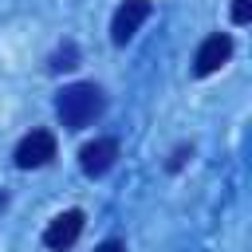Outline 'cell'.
I'll use <instances>...</instances> for the list:
<instances>
[{
  "label": "cell",
  "mask_w": 252,
  "mask_h": 252,
  "mask_svg": "<svg viewBox=\"0 0 252 252\" xmlns=\"http://www.w3.org/2000/svg\"><path fill=\"white\" fill-rule=\"evenodd\" d=\"M102 106H106V98H102V91H98L94 83H71V87H63L59 98H55V114H59V122H63L67 130L91 126V122L102 114Z\"/></svg>",
  "instance_id": "6da1fadb"
},
{
  "label": "cell",
  "mask_w": 252,
  "mask_h": 252,
  "mask_svg": "<svg viewBox=\"0 0 252 252\" xmlns=\"http://www.w3.org/2000/svg\"><path fill=\"white\" fill-rule=\"evenodd\" d=\"M55 158V134L51 130H32L28 138H20L16 146V165L20 169H39Z\"/></svg>",
  "instance_id": "7a4b0ae2"
},
{
  "label": "cell",
  "mask_w": 252,
  "mask_h": 252,
  "mask_svg": "<svg viewBox=\"0 0 252 252\" xmlns=\"http://www.w3.org/2000/svg\"><path fill=\"white\" fill-rule=\"evenodd\" d=\"M228 55H232V35H224V32H217V35H209L201 47H197V59H193V71L205 79V75H213V71H220L224 63H228Z\"/></svg>",
  "instance_id": "3957f363"
},
{
  "label": "cell",
  "mask_w": 252,
  "mask_h": 252,
  "mask_svg": "<svg viewBox=\"0 0 252 252\" xmlns=\"http://www.w3.org/2000/svg\"><path fill=\"white\" fill-rule=\"evenodd\" d=\"M114 161H118V142L114 138H94L79 150V165H83L87 177H102Z\"/></svg>",
  "instance_id": "277c9868"
},
{
  "label": "cell",
  "mask_w": 252,
  "mask_h": 252,
  "mask_svg": "<svg viewBox=\"0 0 252 252\" xmlns=\"http://www.w3.org/2000/svg\"><path fill=\"white\" fill-rule=\"evenodd\" d=\"M79 232H83V213H79V209H67V213H59V217L43 228V244H47L51 252H63V248H71V244L79 240Z\"/></svg>",
  "instance_id": "5b68a950"
},
{
  "label": "cell",
  "mask_w": 252,
  "mask_h": 252,
  "mask_svg": "<svg viewBox=\"0 0 252 252\" xmlns=\"http://www.w3.org/2000/svg\"><path fill=\"white\" fill-rule=\"evenodd\" d=\"M150 16V0H126L118 12H114V20H110V39L122 47L134 32H138V24Z\"/></svg>",
  "instance_id": "8992f818"
},
{
  "label": "cell",
  "mask_w": 252,
  "mask_h": 252,
  "mask_svg": "<svg viewBox=\"0 0 252 252\" xmlns=\"http://www.w3.org/2000/svg\"><path fill=\"white\" fill-rule=\"evenodd\" d=\"M67 67H75V43H63L51 59V71H67Z\"/></svg>",
  "instance_id": "52a82bcc"
},
{
  "label": "cell",
  "mask_w": 252,
  "mask_h": 252,
  "mask_svg": "<svg viewBox=\"0 0 252 252\" xmlns=\"http://www.w3.org/2000/svg\"><path fill=\"white\" fill-rule=\"evenodd\" d=\"M252 20V0H236L232 4V24H248Z\"/></svg>",
  "instance_id": "ba28073f"
},
{
  "label": "cell",
  "mask_w": 252,
  "mask_h": 252,
  "mask_svg": "<svg viewBox=\"0 0 252 252\" xmlns=\"http://www.w3.org/2000/svg\"><path fill=\"white\" fill-rule=\"evenodd\" d=\"M94 252H126V244H122V240H102Z\"/></svg>",
  "instance_id": "9c48e42d"
},
{
  "label": "cell",
  "mask_w": 252,
  "mask_h": 252,
  "mask_svg": "<svg viewBox=\"0 0 252 252\" xmlns=\"http://www.w3.org/2000/svg\"><path fill=\"white\" fill-rule=\"evenodd\" d=\"M185 154H189V150H185V146H181V150H177V154H173V158H169V169H177V165H181V161H185Z\"/></svg>",
  "instance_id": "30bf717a"
}]
</instances>
